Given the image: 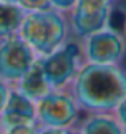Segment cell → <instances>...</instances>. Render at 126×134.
I'll list each match as a JSON object with an SVG mask.
<instances>
[{"instance_id": "9a60e30c", "label": "cell", "mask_w": 126, "mask_h": 134, "mask_svg": "<svg viewBox=\"0 0 126 134\" xmlns=\"http://www.w3.org/2000/svg\"><path fill=\"white\" fill-rule=\"evenodd\" d=\"M10 90H8V85H7V81L0 78V113L3 112L5 109V104H7V100H8V96H10Z\"/></svg>"}, {"instance_id": "277c9868", "label": "cell", "mask_w": 126, "mask_h": 134, "mask_svg": "<svg viewBox=\"0 0 126 134\" xmlns=\"http://www.w3.org/2000/svg\"><path fill=\"white\" fill-rule=\"evenodd\" d=\"M83 61L88 64L121 65L126 56V38L118 29L105 27L80 43Z\"/></svg>"}, {"instance_id": "d6986e66", "label": "cell", "mask_w": 126, "mask_h": 134, "mask_svg": "<svg viewBox=\"0 0 126 134\" xmlns=\"http://www.w3.org/2000/svg\"><path fill=\"white\" fill-rule=\"evenodd\" d=\"M18 0H0V3H16Z\"/></svg>"}, {"instance_id": "7a4b0ae2", "label": "cell", "mask_w": 126, "mask_h": 134, "mask_svg": "<svg viewBox=\"0 0 126 134\" xmlns=\"http://www.w3.org/2000/svg\"><path fill=\"white\" fill-rule=\"evenodd\" d=\"M18 35L32 48L37 58H45L69 42V19L66 13L53 8L26 13Z\"/></svg>"}, {"instance_id": "e0dca14e", "label": "cell", "mask_w": 126, "mask_h": 134, "mask_svg": "<svg viewBox=\"0 0 126 134\" xmlns=\"http://www.w3.org/2000/svg\"><path fill=\"white\" fill-rule=\"evenodd\" d=\"M40 134H75V131L69 128H46Z\"/></svg>"}, {"instance_id": "5b68a950", "label": "cell", "mask_w": 126, "mask_h": 134, "mask_svg": "<svg viewBox=\"0 0 126 134\" xmlns=\"http://www.w3.org/2000/svg\"><path fill=\"white\" fill-rule=\"evenodd\" d=\"M113 14L112 0H78L69 13L70 34L83 40L110 26Z\"/></svg>"}, {"instance_id": "30bf717a", "label": "cell", "mask_w": 126, "mask_h": 134, "mask_svg": "<svg viewBox=\"0 0 126 134\" xmlns=\"http://www.w3.org/2000/svg\"><path fill=\"white\" fill-rule=\"evenodd\" d=\"M80 134H126L115 113H89L82 123Z\"/></svg>"}, {"instance_id": "8fae6325", "label": "cell", "mask_w": 126, "mask_h": 134, "mask_svg": "<svg viewBox=\"0 0 126 134\" xmlns=\"http://www.w3.org/2000/svg\"><path fill=\"white\" fill-rule=\"evenodd\" d=\"M26 11L16 3H0V40L18 35Z\"/></svg>"}, {"instance_id": "ac0fdd59", "label": "cell", "mask_w": 126, "mask_h": 134, "mask_svg": "<svg viewBox=\"0 0 126 134\" xmlns=\"http://www.w3.org/2000/svg\"><path fill=\"white\" fill-rule=\"evenodd\" d=\"M121 32H123L124 38H126V14H124V19H123V27H121Z\"/></svg>"}, {"instance_id": "ffe728a7", "label": "cell", "mask_w": 126, "mask_h": 134, "mask_svg": "<svg viewBox=\"0 0 126 134\" xmlns=\"http://www.w3.org/2000/svg\"><path fill=\"white\" fill-rule=\"evenodd\" d=\"M75 134H80V132H75Z\"/></svg>"}, {"instance_id": "6da1fadb", "label": "cell", "mask_w": 126, "mask_h": 134, "mask_svg": "<svg viewBox=\"0 0 126 134\" xmlns=\"http://www.w3.org/2000/svg\"><path fill=\"white\" fill-rule=\"evenodd\" d=\"M70 93L80 110L112 113L126 97V69L85 62L72 81Z\"/></svg>"}, {"instance_id": "7c38bea8", "label": "cell", "mask_w": 126, "mask_h": 134, "mask_svg": "<svg viewBox=\"0 0 126 134\" xmlns=\"http://www.w3.org/2000/svg\"><path fill=\"white\" fill-rule=\"evenodd\" d=\"M16 5L21 7L26 13L43 11V10H50V8H51L50 0H18Z\"/></svg>"}, {"instance_id": "8992f818", "label": "cell", "mask_w": 126, "mask_h": 134, "mask_svg": "<svg viewBox=\"0 0 126 134\" xmlns=\"http://www.w3.org/2000/svg\"><path fill=\"white\" fill-rule=\"evenodd\" d=\"M38 120L46 128H70L78 118V107L70 91H51L35 107Z\"/></svg>"}, {"instance_id": "7402d4cb", "label": "cell", "mask_w": 126, "mask_h": 134, "mask_svg": "<svg viewBox=\"0 0 126 134\" xmlns=\"http://www.w3.org/2000/svg\"><path fill=\"white\" fill-rule=\"evenodd\" d=\"M112 2H115V0H112Z\"/></svg>"}, {"instance_id": "5bb4252c", "label": "cell", "mask_w": 126, "mask_h": 134, "mask_svg": "<svg viewBox=\"0 0 126 134\" xmlns=\"http://www.w3.org/2000/svg\"><path fill=\"white\" fill-rule=\"evenodd\" d=\"M115 116H117V120L120 121V125L124 128V131H126V97L120 102V105L115 109Z\"/></svg>"}, {"instance_id": "ba28073f", "label": "cell", "mask_w": 126, "mask_h": 134, "mask_svg": "<svg viewBox=\"0 0 126 134\" xmlns=\"http://www.w3.org/2000/svg\"><path fill=\"white\" fill-rule=\"evenodd\" d=\"M0 115H2V125L7 128H13V126L32 125L37 116V112L32 100H29L16 90L10 93L5 109Z\"/></svg>"}, {"instance_id": "52a82bcc", "label": "cell", "mask_w": 126, "mask_h": 134, "mask_svg": "<svg viewBox=\"0 0 126 134\" xmlns=\"http://www.w3.org/2000/svg\"><path fill=\"white\" fill-rule=\"evenodd\" d=\"M37 54L19 35L0 40V78L19 81L37 62Z\"/></svg>"}, {"instance_id": "9c48e42d", "label": "cell", "mask_w": 126, "mask_h": 134, "mask_svg": "<svg viewBox=\"0 0 126 134\" xmlns=\"http://www.w3.org/2000/svg\"><path fill=\"white\" fill-rule=\"evenodd\" d=\"M18 91L32 102H38L40 99H43L53 91L51 86L48 85V81H46V77L43 74L42 64L38 59L27 70V74L18 81Z\"/></svg>"}, {"instance_id": "4fadbf2b", "label": "cell", "mask_w": 126, "mask_h": 134, "mask_svg": "<svg viewBox=\"0 0 126 134\" xmlns=\"http://www.w3.org/2000/svg\"><path fill=\"white\" fill-rule=\"evenodd\" d=\"M77 2H78V0H50L51 8L58 10L61 13H70Z\"/></svg>"}, {"instance_id": "44dd1931", "label": "cell", "mask_w": 126, "mask_h": 134, "mask_svg": "<svg viewBox=\"0 0 126 134\" xmlns=\"http://www.w3.org/2000/svg\"><path fill=\"white\" fill-rule=\"evenodd\" d=\"M0 134H2V131H0Z\"/></svg>"}, {"instance_id": "3957f363", "label": "cell", "mask_w": 126, "mask_h": 134, "mask_svg": "<svg viewBox=\"0 0 126 134\" xmlns=\"http://www.w3.org/2000/svg\"><path fill=\"white\" fill-rule=\"evenodd\" d=\"M38 61L42 64L46 81L53 91L70 86L78 70L85 64L82 56V46L73 40H69L54 53L45 58H38Z\"/></svg>"}, {"instance_id": "2e32d148", "label": "cell", "mask_w": 126, "mask_h": 134, "mask_svg": "<svg viewBox=\"0 0 126 134\" xmlns=\"http://www.w3.org/2000/svg\"><path fill=\"white\" fill-rule=\"evenodd\" d=\"M7 134H37L32 125H24V126H13L8 128Z\"/></svg>"}]
</instances>
